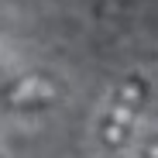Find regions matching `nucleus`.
Segmentation results:
<instances>
[{
	"mask_svg": "<svg viewBox=\"0 0 158 158\" xmlns=\"http://www.w3.org/2000/svg\"><path fill=\"white\" fill-rule=\"evenodd\" d=\"M141 96H144V83H141V79H131L127 86H120L117 103H114L107 124H103V144H107V148H120L127 141L131 120H134V114L141 107Z\"/></svg>",
	"mask_w": 158,
	"mask_h": 158,
	"instance_id": "obj_1",
	"label": "nucleus"
},
{
	"mask_svg": "<svg viewBox=\"0 0 158 158\" xmlns=\"http://www.w3.org/2000/svg\"><path fill=\"white\" fill-rule=\"evenodd\" d=\"M48 96H52V86L41 76H24L14 86H7V103H14V107H38Z\"/></svg>",
	"mask_w": 158,
	"mask_h": 158,
	"instance_id": "obj_2",
	"label": "nucleus"
}]
</instances>
